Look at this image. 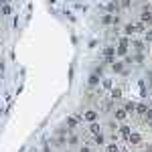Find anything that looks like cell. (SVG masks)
Returning <instances> with one entry per match:
<instances>
[{"mask_svg":"<svg viewBox=\"0 0 152 152\" xmlns=\"http://www.w3.org/2000/svg\"><path fill=\"white\" fill-rule=\"evenodd\" d=\"M128 49H130V39L128 37H120L118 47H116V57H126L128 55Z\"/></svg>","mask_w":152,"mask_h":152,"instance_id":"1","label":"cell"},{"mask_svg":"<svg viewBox=\"0 0 152 152\" xmlns=\"http://www.w3.org/2000/svg\"><path fill=\"white\" fill-rule=\"evenodd\" d=\"M142 140H144V136H142V132H138V130H132V134L128 136V144L130 146H140Z\"/></svg>","mask_w":152,"mask_h":152,"instance_id":"2","label":"cell"},{"mask_svg":"<svg viewBox=\"0 0 152 152\" xmlns=\"http://www.w3.org/2000/svg\"><path fill=\"white\" fill-rule=\"evenodd\" d=\"M132 126H130V124H126V122H124V124H120V126H118V134H120V138H122V140L126 142L128 140V136L130 134H132Z\"/></svg>","mask_w":152,"mask_h":152,"instance_id":"3","label":"cell"},{"mask_svg":"<svg viewBox=\"0 0 152 152\" xmlns=\"http://www.w3.org/2000/svg\"><path fill=\"white\" fill-rule=\"evenodd\" d=\"M97 116H99V112H97L95 107H87V110L83 112V120L89 122V124H91V122H97Z\"/></svg>","mask_w":152,"mask_h":152,"instance_id":"4","label":"cell"},{"mask_svg":"<svg viewBox=\"0 0 152 152\" xmlns=\"http://www.w3.org/2000/svg\"><path fill=\"white\" fill-rule=\"evenodd\" d=\"M112 116H114L116 122L124 124V122L128 120V112H126V110H124V105H122V107H116V110H114V114H112Z\"/></svg>","mask_w":152,"mask_h":152,"instance_id":"5","label":"cell"},{"mask_svg":"<svg viewBox=\"0 0 152 152\" xmlns=\"http://www.w3.org/2000/svg\"><path fill=\"white\" fill-rule=\"evenodd\" d=\"M102 55H104V59L107 61V65H112L114 59H116V47H105L104 51H102Z\"/></svg>","mask_w":152,"mask_h":152,"instance_id":"6","label":"cell"},{"mask_svg":"<svg viewBox=\"0 0 152 152\" xmlns=\"http://www.w3.org/2000/svg\"><path fill=\"white\" fill-rule=\"evenodd\" d=\"M87 132H89V136L94 138V136H99L102 132H104V126L99 124V122H91L89 124V128H87Z\"/></svg>","mask_w":152,"mask_h":152,"instance_id":"7","label":"cell"},{"mask_svg":"<svg viewBox=\"0 0 152 152\" xmlns=\"http://www.w3.org/2000/svg\"><path fill=\"white\" fill-rule=\"evenodd\" d=\"M122 95H124V91H122V87H114V89L110 91V97H112L114 102H122Z\"/></svg>","mask_w":152,"mask_h":152,"instance_id":"8","label":"cell"},{"mask_svg":"<svg viewBox=\"0 0 152 152\" xmlns=\"http://www.w3.org/2000/svg\"><path fill=\"white\" fill-rule=\"evenodd\" d=\"M124 35H126V37L136 35V24H134V23H126V24H124Z\"/></svg>","mask_w":152,"mask_h":152,"instance_id":"9","label":"cell"},{"mask_svg":"<svg viewBox=\"0 0 152 152\" xmlns=\"http://www.w3.org/2000/svg\"><path fill=\"white\" fill-rule=\"evenodd\" d=\"M99 83H102V77H99V75H95V73H91V75H89V79H87V85H89V87H97Z\"/></svg>","mask_w":152,"mask_h":152,"instance_id":"10","label":"cell"},{"mask_svg":"<svg viewBox=\"0 0 152 152\" xmlns=\"http://www.w3.org/2000/svg\"><path fill=\"white\" fill-rule=\"evenodd\" d=\"M146 110H148V104H144V102H140V104H136V116L142 120V116L146 114Z\"/></svg>","mask_w":152,"mask_h":152,"instance_id":"11","label":"cell"},{"mask_svg":"<svg viewBox=\"0 0 152 152\" xmlns=\"http://www.w3.org/2000/svg\"><path fill=\"white\" fill-rule=\"evenodd\" d=\"M124 110L128 112V116H136V104L134 102H126L124 104Z\"/></svg>","mask_w":152,"mask_h":152,"instance_id":"12","label":"cell"},{"mask_svg":"<svg viewBox=\"0 0 152 152\" xmlns=\"http://www.w3.org/2000/svg\"><path fill=\"white\" fill-rule=\"evenodd\" d=\"M112 71L114 73H124V61H114L112 63Z\"/></svg>","mask_w":152,"mask_h":152,"instance_id":"13","label":"cell"},{"mask_svg":"<svg viewBox=\"0 0 152 152\" xmlns=\"http://www.w3.org/2000/svg\"><path fill=\"white\" fill-rule=\"evenodd\" d=\"M114 16H116V14H107V12H105L104 16H102V24H105V26L114 24Z\"/></svg>","mask_w":152,"mask_h":152,"instance_id":"14","label":"cell"},{"mask_svg":"<svg viewBox=\"0 0 152 152\" xmlns=\"http://www.w3.org/2000/svg\"><path fill=\"white\" fill-rule=\"evenodd\" d=\"M130 47H134L136 53H144V43H142V41H132V43H130Z\"/></svg>","mask_w":152,"mask_h":152,"instance_id":"15","label":"cell"},{"mask_svg":"<svg viewBox=\"0 0 152 152\" xmlns=\"http://www.w3.org/2000/svg\"><path fill=\"white\" fill-rule=\"evenodd\" d=\"M105 152H120V144H118V142H110V144H105Z\"/></svg>","mask_w":152,"mask_h":152,"instance_id":"16","label":"cell"},{"mask_svg":"<svg viewBox=\"0 0 152 152\" xmlns=\"http://www.w3.org/2000/svg\"><path fill=\"white\" fill-rule=\"evenodd\" d=\"M94 146H104L105 144V136L104 134H99V136H94V142H91Z\"/></svg>","mask_w":152,"mask_h":152,"instance_id":"17","label":"cell"},{"mask_svg":"<svg viewBox=\"0 0 152 152\" xmlns=\"http://www.w3.org/2000/svg\"><path fill=\"white\" fill-rule=\"evenodd\" d=\"M136 33H142V35H144V33H146V31H148V26H146V24L142 23V20H136Z\"/></svg>","mask_w":152,"mask_h":152,"instance_id":"18","label":"cell"},{"mask_svg":"<svg viewBox=\"0 0 152 152\" xmlns=\"http://www.w3.org/2000/svg\"><path fill=\"white\" fill-rule=\"evenodd\" d=\"M102 87H104V89H110V91H112V89H114V83H112V79L104 77V79H102Z\"/></svg>","mask_w":152,"mask_h":152,"instance_id":"19","label":"cell"},{"mask_svg":"<svg viewBox=\"0 0 152 152\" xmlns=\"http://www.w3.org/2000/svg\"><path fill=\"white\" fill-rule=\"evenodd\" d=\"M79 152H94V144H83V146H79Z\"/></svg>","mask_w":152,"mask_h":152,"instance_id":"20","label":"cell"},{"mask_svg":"<svg viewBox=\"0 0 152 152\" xmlns=\"http://www.w3.org/2000/svg\"><path fill=\"white\" fill-rule=\"evenodd\" d=\"M118 4H120V8H130L132 6V0H120Z\"/></svg>","mask_w":152,"mask_h":152,"instance_id":"21","label":"cell"},{"mask_svg":"<svg viewBox=\"0 0 152 152\" xmlns=\"http://www.w3.org/2000/svg\"><path fill=\"white\" fill-rule=\"evenodd\" d=\"M144 41H146V43H150V45H152V28H148V31L144 33Z\"/></svg>","mask_w":152,"mask_h":152,"instance_id":"22","label":"cell"},{"mask_svg":"<svg viewBox=\"0 0 152 152\" xmlns=\"http://www.w3.org/2000/svg\"><path fill=\"white\" fill-rule=\"evenodd\" d=\"M71 144V146H73V144H75V146H77V144H79V138H77V136H73V134H71L69 136V140H67Z\"/></svg>","mask_w":152,"mask_h":152,"instance_id":"23","label":"cell"},{"mask_svg":"<svg viewBox=\"0 0 152 152\" xmlns=\"http://www.w3.org/2000/svg\"><path fill=\"white\" fill-rule=\"evenodd\" d=\"M12 8H10V4H2V14H10Z\"/></svg>","mask_w":152,"mask_h":152,"instance_id":"24","label":"cell"},{"mask_svg":"<svg viewBox=\"0 0 152 152\" xmlns=\"http://www.w3.org/2000/svg\"><path fill=\"white\" fill-rule=\"evenodd\" d=\"M144 152H152V144H146V148H144Z\"/></svg>","mask_w":152,"mask_h":152,"instance_id":"25","label":"cell"},{"mask_svg":"<svg viewBox=\"0 0 152 152\" xmlns=\"http://www.w3.org/2000/svg\"><path fill=\"white\" fill-rule=\"evenodd\" d=\"M148 107H152V97H150V102H148Z\"/></svg>","mask_w":152,"mask_h":152,"instance_id":"26","label":"cell"},{"mask_svg":"<svg viewBox=\"0 0 152 152\" xmlns=\"http://www.w3.org/2000/svg\"><path fill=\"white\" fill-rule=\"evenodd\" d=\"M150 55H152V45H150Z\"/></svg>","mask_w":152,"mask_h":152,"instance_id":"27","label":"cell"},{"mask_svg":"<svg viewBox=\"0 0 152 152\" xmlns=\"http://www.w3.org/2000/svg\"><path fill=\"white\" fill-rule=\"evenodd\" d=\"M120 152H126V150H120Z\"/></svg>","mask_w":152,"mask_h":152,"instance_id":"28","label":"cell"}]
</instances>
